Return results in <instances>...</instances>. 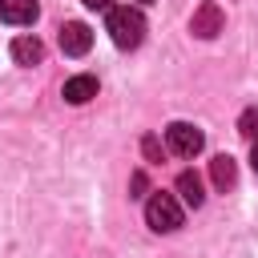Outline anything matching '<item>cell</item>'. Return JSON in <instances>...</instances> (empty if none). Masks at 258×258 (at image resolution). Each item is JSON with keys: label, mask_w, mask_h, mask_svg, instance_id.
<instances>
[{"label": "cell", "mask_w": 258, "mask_h": 258, "mask_svg": "<svg viewBox=\"0 0 258 258\" xmlns=\"http://www.w3.org/2000/svg\"><path fill=\"white\" fill-rule=\"evenodd\" d=\"M40 12L36 0H0V20L4 24H32Z\"/></svg>", "instance_id": "cell-7"}, {"label": "cell", "mask_w": 258, "mask_h": 258, "mask_svg": "<svg viewBox=\"0 0 258 258\" xmlns=\"http://www.w3.org/2000/svg\"><path fill=\"white\" fill-rule=\"evenodd\" d=\"M60 48H64V56H85L93 48V28L81 24V20L60 24Z\"/></svg>", "instance_id": "cell-5"}, {"label": "cell", "mask_w": 258, "mask_h": 258, "mask_svg": "<svg viewBox=\"0 0 258 258\" xmlns=\"http://www.w3.org/2000/svg\"><path fill=\"white\" fill-rule=\"evenodd\" d=\"M85 8H109V0H81Z\"/></svg>", "instance_id": "cell-13"}, {"label": "cell", "mask_w": 258, "mask_h": 258, "mask_svg": "<svg viewBox=\"0 0 258 258\" xmlns=\"http://www.w3.org/2000/svg\"><path fill=\"white\" fill-rule=\"evenodd\" d=\"M165 145H169V153H177V157H198L202 145H206V133H202L198 125H189V121H173V125L165 129Z\"/></svg>", "instance_id": "cell-3"}, {"label": "cell", "mask_w": 258, "mask_h": 258, "mask_svg": "<svg viewBox=\"0 0 258 258\" xmlns=\"http://www.w3.org/2000/svg\"><path fill=\"white\" fill-rule=\"evenodd\" d=\"M250 165H254V173H258V141H254V149H250Z\"/></svg>", "instance_id": "cell-14"}, {"label": "cell", "mask_w": 258, "mask_h": 258, "mask_svg": "<svg viewBox=\"0 0 258 258\" xmlns=\"http://www.w3.org/2000/svg\"><path fill=\"white\" fill-rule=\"evenodd\" d=\"M210 177H214V185H218V189H230V185L238 181V169H234V157H230V153H218V157L210 161Z\"/></svg>", "instance_id": "cell-10"}, {"label": "cell", "mask_w": 258, "mask_h": 258, "mask_svg": "<svg viewBox=\"0 0 258 258\" xmlns=\"http://www.w3.org/2000/svg\"><path fill=\"white\" fill-rule=\"evenodd\" d=\"M12 60L16 64H40L44 60V44L36 36H16L12 40Z\"/></svg>", "instance_id": "cell-9"}, {"label": "cell", "mask_w": 258, "mask_h": 258, "mask_svg": "<svg viewBox=\"0 0 258 258\" xmlns=\"http://www.w3.org/2000/svg\"><path fill=\"white\" fill-rule=\"evenodd\" d=\"M105 32H109V40H113L117 48H137V44L145 40V16H141V8H129V4L109 8Z\"/></svg>", "instance_id": "cell-1"}, {"label": "cell", "mask_w": 258, "mask_h": 258, "mask_svg": "<svg viewBox=\"0 0 258 258\" xmlns=\"http://www.w3.org/2000/svg\"><path fill=\"white\" fill-rule=\"evenodd\" d=\"M145 222H149V230H157V234L177 230V226H181V202H177L173 194H149V202H145Z\"/></svg>", "instance_id": "cell-2"}, {"label": "cell", "mask_w": 258, "mask_h": 258, "mask_svg": "<svg viewBox=\"0 0 258 258\" xmlns=\"http://www.w3.org/2000/svg\"><path fill=\"white\" fill-rule=\"evenodd\" d=\"M141 189H145V173H133V194L129 198H141Z\"/></svg>", "instance_id": "cell-12"}, {"label": "cell", "mask_w": 258, "mask_h": 258, "mask_svg": "<svg viewBox=\"0 0 258 258\" xmlns=\"http://www.w3.org/2000/svg\"><path fill=\"white\" fill-rule=\"evenodd\" d=\"M177 198H181L185 206H194V210H198V206L206 202V189H202V177H198L194 169H181V173H177Z\"/></svg>", "instance_id": "cell-8"}, {"label": "cell", "mask_w": 258, "mask_h": 258, "mask_svg": "<svg viewBox=\"0 0 258 258\" xmlns=\"http://www.w3.org/2000/svg\"><path fill=\"white\" fill-rule=\"evenodd\" d=\"M222 24H226L222 4H218V0H202V4H198V12H194V20H189V32H194V36H202V40H210V36H218V32H222Z\"/></svg>", "instance_id": "cell-4"}, {"label": "cell", "mask_w": 258, "mask_h": 258, "mask_svg": "<svg viewBox=\"0 0 258 258\" xmlns=\"http://www.w3.org/2000/svg\"><path fill=\"white\" fill-rule=\"evenodd\" d=\"M238 133L250 137V141H258V109H246V113L238 117Z\"/></svg>", "instance_id": "cell-11"}, {"label": "cell", "mask_w": 258, "mask_h": 258, "mask_svg": "<svg viewBox=\"0 0 258 258\" xmlns=\"http://www.w3.org/2000/svg\"><path fill=\"white\" fill-rule=\"evenodd\" d=\"M60 97H64L69 105H85V101H93V97H97V77H89V73L69 77L64 89H60Z\"/></svg>", "instance_id": "cell-6"}]
</instances>
